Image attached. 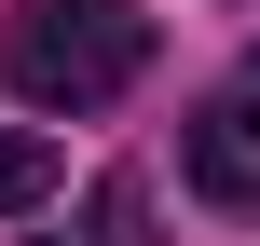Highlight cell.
Returning <instances> with one entry per match:
<instances>
[{
	"label": "cell",
	"mask_w": 260,
	"mask_h": 246,
	"mask_svg": "<svg viewBox=\"0 0 260 246\" xmlns=\"http://www.w3.org/2000/svg\"><path fill=\"white\" fill-rule=\"evenodd\" d=\"M178 178H192L206 205H233V219L260 205V82H233V96H206V110H192V137H178Z\"/></svg>",
	"instance_id": "obj_2"
},
{
	"label": "cell",
	"mask_w": 260,
	"mask_h": 246,
	"mask_svg": "<svg viewBox=\"0 0 260 246\" xmlns=\"http://www.w3.org/2000/svg\"><path fill=\"white\" fill-rule=\"evenodd\" d=\"M137 68H151V14H123V0H27L0 27V82L27 110H110Z\"/></svg>",
	"instance_id": "obj_1"
},
{
	"label": "cell",
	"mask_w": 260,
	"mask_h": 246,
	"mask_svg": "<svg viewBox=\"0 0 260 246\" xmlns=\"http://www.w3.org/2000/svg\"><path fill=\"white\" fill-rule=\"evenodd\" d=\"M55 192V137H27V123H0V219H27Z\"/></svg>",
	"instance_id": "obj_3"
}]
</instances>
